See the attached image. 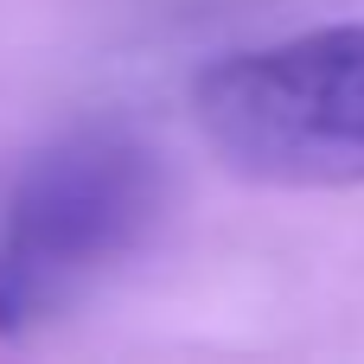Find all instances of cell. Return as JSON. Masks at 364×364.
<instances>
[{
  "mask_svg": "<svg viewBox=\"0 0 364 364\" xmlns=\"http://www.w3.org/2000/svg\"><path fill=\"white\" fill-rule=\"evenodd\" d=\"M192 122L237 179L288 192L364 186V19L224 51L192 77Z\"/></svg>",
  "mask_w": 364,
  "mask_h": 364,
  "instance_id": "7a4b0ae2",
  "label": "cell"
},
{
  "mask_svg": "<svg viewBox=\"0 0 364 364\" xmlns=\"http://www.w3.org/2000/svg\"><path fill=\"white\" fill-rule=\"evenodd\" d=\"M166 211V166L128 122H83L0 173V339H26L128 262Z\"/></svg>",
  "mask_w": 364,
  "mask_h": 364,
  "instance_id": "6da1fadb",
  "label": "cell"
}]
</instances>
